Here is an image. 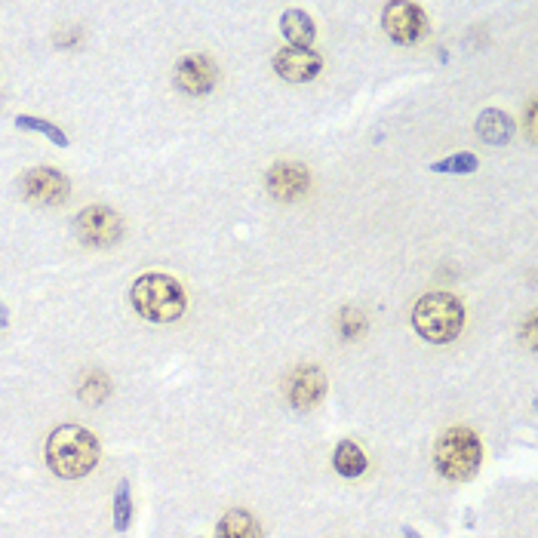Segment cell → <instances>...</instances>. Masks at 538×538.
Instances as JSON below:
<instances>
[{"instance_id":"obj_5","label":"cell","mask_w":538,"mask_h":538,"mask_svg":"<svg viewBox=\"0 0 538 538\" xmlns=\"http://www.w3.org/2000/svg\"><path fill=\"white\" fill-rule=\"evenodd\" d=\"M74 231L90 246H111L123 237V219L111 210V206L93 203V206H87V210L77 213Z\"/></svg>"},{"instance_id":"obj_8","label":"cell","mask_w":538,"mask_h":538,"mask_svg":"<svg viewBox=\"0 0 538 538\" xmlns=\"http://www.w3.org/2000/svg\"><path fill=\"white\" fill-rule=\"evenodd\" d=\"M323 68L320 53H314L311 47H286L274 56V71L289 80V84H308L314 80Z\"/></svg>"},{"instance_id":"obj_3","label":"cell","mask_w":538,"mask_h":538,"mask_svg":"<svg viewBox=\"0 0 538 538\" xmlns=\"http://www.w3.org/2000/svg\"><path fill=\"white\" fill-rule=\"evenodd\" d=\"M412 326L431 345H446L462 333L465 308L452 293H428L412 308Z\"/></svg>"},{"instance_id":"obj_6","label":"cell","mask_w":538,"mask_h":538,"mask_svg":"<svg viewBox=\"0 0 538 538\" xmlns=\"http://www.w3.org/2000/svg\"><path fill=\"white\" fill-rule=\"evenodd\" d=\"M382 25L385 34L397 44H416L428 34V16L419 4H409V0H397V4H385L382 10Z\"/></svg>"},{"instance_id":"obj_24","label":"cell","mask_w":538,"mask_h":538,"mask_svg":"<svg viewBox=\"0 0 538 538\" xmlns=\"http://www.w3.org/2000/svg\"><path fill=\"white\" fill-rule=\"evenodd\" d=\"M4 323H7V308L0 305V326H4Z\"/></svg>"},{"instance_id":"obj_19","label":"cell","mask_w":538,"mask_h":538,"mask_svg":"<svg viewBox=\"0 0 538 538\" xmlns=\"http://www.w3.org/2000/svg\"><path fill=\"white\" fill-rule=\"evenodd\" d=\"M108 388L111 385H108V379L102 376V372H90V376L84 379V385H80V400L96 406V403H102L108 397Z\"/></svg>"},{"instance_id":"obj_12","label":"cell","mask_w":538,"mask_h":538,"mask_svg":"<svg viewBox=\"0 0 538 538\" xmlns=\"http://www.w3.org/2000/svg\"><path fill=\"white\" fill-rule=\"evenodd\" d=\"M477 136H480L483 142H489V145H505V142H511V136H514V120H511L505 111L489 108V111H483L480 120H477Z\"/></svg>"},{"instance_id":"obj_17","label":"cell","mask_w":538,"mask_h":538,"mask_svg":"<svg viewBox=\"0 0 538 538\" xmlns=\"http://www.w3.org/2000/svg\"><path fill=\"white\" fill-rule=\"evenodd\" d=\"M431 170L434 173H446V176H468V173L477 170V157L474 154H452L446 160H437Z\"/></svg>"},{"instance_id":"obj_20","label":"cell","mask_w":538,"mask_h":538,"mask_svg":"<svg viewBox=\"0 0 538 538\" xmlns=\"http://www.w3.org/2000/svg\"><path fill=\"white\" fill-rule=\"evenodd\" d=\"M366 329V317L360 314V311H354V308H348V311H342V320H339V333L345 336V339H357L360 333Z\"/></svg>"},{"instance_id":"obj_22","label":"cell","mask_w":538,"mask_h":538,"mask_svg":"<svg viewBox=\"0 0 538 538\" xmlns=\"http://www.w3.org/2000/svg\"><path fill=\"white\" fill-rule=\"evenodd\" d=\"M526 127H529V139L535 142V102H529V111H526Z\"/></svg>"},{"instance_id":"obj_2","label":"cell","mask_w":538,"mask_h":538,"mask_svg":"<svg viewBox=\"0 0 538 538\" xmlns=\"http://www.w3.org/2000/svg\"><path fill=\"white\" fill-rule=\"evenodd\" d=\"M130 299L151 323H173L185 314V289L167 274H142L130 289Z\"/></svg>"},{"instance_id":"obj_11","label":"cell","mask_w":538,"mask_h":538,"mask_svg":"<svg viewBox=\"0 0 538 538\" xmlns=\"http://www.w3.org/2000/svg\"><path fill=\"white\" fill-rule=\"evenodd\" d=\"M308 185H311V173L302 163H274L265 176V188L277 200H296L308 191Z\"/></svg>"},{"instance_id":"obj_10","label":"cell","mask_w":538,"mask_h":538,"mask_svg":"<svg viewBox=\"0 0 538 538\" xmlns=\"http://www.w3.org/2000/svg\"><path fill=\"white\" fill-rule=\"evenodd\" d=\"M326 394V376L320 366H299L293 376H289V385H286V397L296 409H311L323 400Z\"/></svg>"},{"instance_id":"obj_9","label":"cell","mask_w":538,"mask_h":538,"mask_svg":"<svg viewBox=\"0 0 538 538\" xmlns=\"http://www.w3.org/2000/svg\"><path fill=\"white\" fill-rule=\"evenodd\" d=\"M219 80V68L213 59L206 56H185L179 65H176V87L188 96H203L216 87Z\"/></svg>"},{"instance_id":"obj_13","label":"cell","mask_w":538,"mask_h":538,"mask_svg":"<svg viewBox=\"0 0 538 538\" xmlns=\"http://www.w3.org/2000/svg\"><path fill=\"white\" fill-rule=\"evenodd\" d=\"M280 31L293 47H311L314 37H317V28H314L311 16L302 13V10H286L280 16Z\"/></svg>"},{"instance_id":"obj_1","label":"cell","mask_w":538,"mask_h":538,"mask_svg":"<svg viewBox=\"0 0 538 538\" xmlns=\"http://www.w3.org/2000/svg\"><path fill=\"white\" fill-rule=\"evenodd\" d=\"M47 465L62 480H80L99 465V440L80 425H62L47 440Z\"/></svg>"},{"instance_id":"obj_16","label":"cell","mask_w":538,"mask_h":538,"mask_svg":"<svg viewBox=\"0 0 538 538\" xmlns=\"http://www.w3.org/2000/svg\"><path fill=\"white\" fill-rule=\"evenodd\" d=\"M16 127H19V130H31V133L47 136V139H50L53 145H59V148L68 145V136H65L59 127H53L50 120H40V117H28V114H22V117H16Z\"/></svg>"},{"instance_id":"obj_21","label":"cell","mask_w":538,"mask_h":538,"mask_svg":"<svg viewBox=\"0 0 538 538\" xmlns=\"http://www.w3.org/2000/svg\"><path fill=\"white\" fill-rule=\"evenodd\" d=\"M523 336H526V345L535 348V314H529L526 326H523Z\"/></svg>"},{"instance_id":"obj_4","label":"cell","mask_w":538,"mask_h":538,"mask_svg":"<svg viewBox=\"0 0 538 538\" xmlns=\"http://www.w3.org/2000/svg\"><path fill=\"white\" fill-rule=\"evenodd\" d=\"M483 446L471 428H449L434 446V465L446 480H471L480 471Z\"/></svg>"},{"instance_id":"obj_7","label":"cell","mask_w":538,"mask_h":538,"mask_svg":"<svg viewBox=\"0 0 538 538\" xmlns=\"http://www.w3.org/2000/svg\"><path fill=\"white\" fill-rule=\"evenodd\" d=\"M22 194H25V200L37 203V206H59L68 200L71 182L65 173H59L53 167H34L22 179Z\"/></svg>"},{"instance_id":"obj_15","label":"cell","mask_w":538,"mask_h":538,"mask_svg":"<svg viewBox=\"0 0 538 538\" xmlns=\"http://www.w3.org/2000/svg\"><path fill=\"white\" fill-rule=\"evenodd\" d=\"M333 465H336V471H339L342 477H360L369 462H366L363 449H360L354 440H342V443L336 446V452H333Z\"/></svg>"},{"instance_id":"obj_18","label":"cell","mask_w":538,"mask_h":538,"mask_svg":"<svg viewBox=\"0 0 538 538\" xmlns=\"http://www.w3.org/2000/svg\"><path fill=\"white\" fill-rule=\"evenodd\" d=\"M133 520V499H130V486L127 483H120L117 492H114V529L123 532L130 526Z\"/></svg>"},{"instance_id":"obj_14","label":"cell","mask_w":538,"mask_h":538,"mask_svg":"<svg viewBox=\"0 0 538 538\" xmlns=\"http://www.w3.org/2000/svg\"><path fill=\"white\" fill-rule=\"evenodd\" d=\"M216 538H262V526L256 523V517L250 511H228L222 514L219 526H216Z\"/></svg>"},{"instance_id":"obj_23","label":"cell","mask_w":538,"mask_h":538,"mask_svg":"<svg viewBox=\"0 0 538 538\" xmlns=\"http://www.w3.org/2000/svg\"><path fill=\"white\" fill-rule=\"evenodd\" d=\"M403 538H422V535L412 529V526H406V529H403Z\"/></svg>"}]
</instances>
